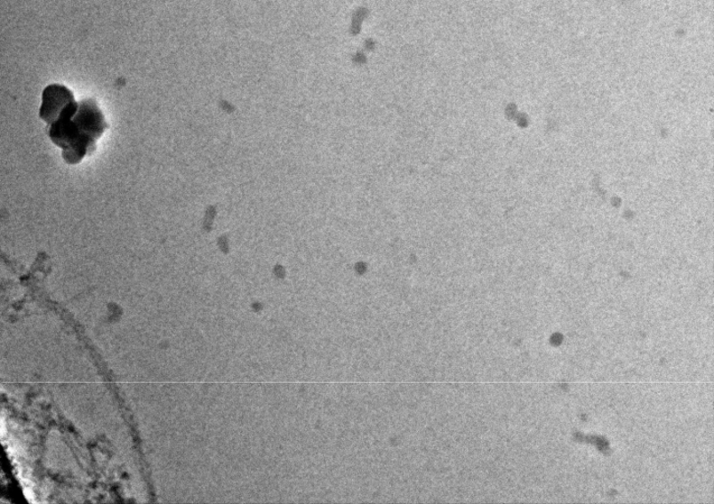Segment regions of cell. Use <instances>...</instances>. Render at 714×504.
I'll return each mask as SVG.
<instances>
[{
    "instance_id": "1",
    "label": "cell",
    "mask_w": 714,
    "mask_h": 504,
    "mask_svg": "<svg viewBox=\"0 0 714 504\" xmlns=\"http://www.w3.org/2000/svg\"><path fill=\"white\" fill-rule=\"evenodd\" d=\"M79 103L72 92L62 85L53 84L44 89L40 117L49 125L57 122L62 116L76 111Z\"/></svg>"
},
{
    "instance_id": "2",
    "label": "cell",
    "mask_w": 714,
    "mask_h": 504,
    "mask_svg": "<svg viewBox=\"0 0 714 504\" xmlns=\"http://www.w3.org/2000/svg\"><path fill=\"white\" fill-rule=\"evenodd\" d=\"M74 122L83 133L92 141H97L107 130L106 118L94 100L87 99L79 102Z\"/></svg>"
}]
</instances>
